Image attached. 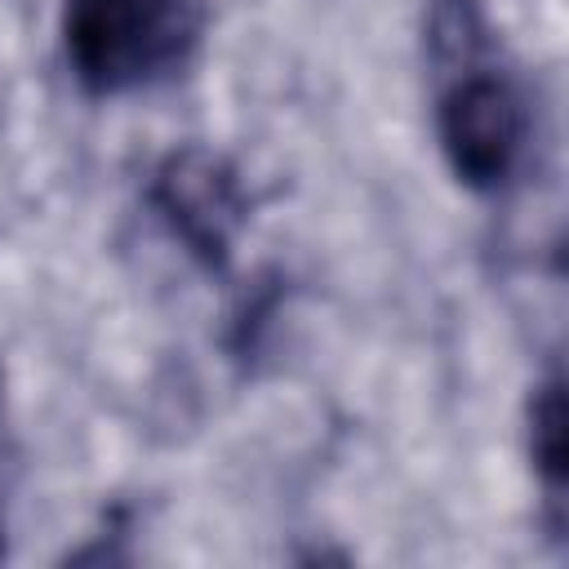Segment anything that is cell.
<instances>
[{
  "instance_id": "cell-1",
  "label": "cell",
  "mask_w": 569,
  "mask_h": 569,
  "mask_svg": "<svg viewBox=\"0 0 569 569\" xmlns=\"http://www.w3.org/2000/svg\"><path fill=\"white\" fill-rule=\"evenodd\" d=\"M196 0H67L62 40L89 93H120L182 58L196 36Z\"/></svg>"
},
{
  "instance_id": "cell-2",
  "label": "cell",
  "mask_w": 569,
  "mask_h": 569,
  "mask_svg": "<svg viewBox=\"0 0 569 569\" xmlns=\"http://www.w3.org/2000/svg\"><path fill=\"white\" fill-rule=\"evenodd\" d=\"M151 200L191 258H200L209 271L227 267L249 209H244L240 178L222 156L204 147L173 151L156 173Z\"/></svg>"
},
{
  "instance_id": "cell-3",
  "label": "cell",
  "mask_w": 569,
  "mask_h": 569,
  "mask_svg": "<svg viewBox=\"0 0 569 569\" xmlns=\"http://www.w3.org/2000/svg\"><path fill=\"white\" fill-rule=\"evenodd\" d=\"M525 138L516 93L498 76H462L440 102V147L458 182L493 191L511 178Z\"/></svg>"
},
{
  "instance_id": "cell-4",
  "label": "cell",
  "mask_w": 569,
  "mask_h": 569,
  "mask_svg": "<svg viewBox=\"0 0 569 569\" xmlns=\"http://www.w3.org/2000/svg\"><path fill=\"white\" fill-rule=\"evenodd\" d=\"M529 453L547 485H560L569 471V427H565V391L560 382L538 387L529 405Z\"/></svg>"
}]
</instances>
